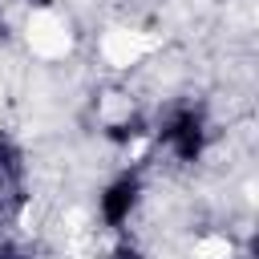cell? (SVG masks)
<instances>
[{
  "instance_id": "obj_4",
  "label": "cell",
  "mask_w": 259,
  "mask_h": 259,
  "mask_svg": "<svg viewBox=\"0 0 259 259\" xmlns=\"http://www.w3.org/2000/svg\"><path fill=\"white\" fill-rule=\"evenodd\" d=\"M150 117L146 113H138V109H130V113H121V117H113V121H105V142L109 146H134V142H142V138H150Z\"/></svg>"
},
{
  "instance_id": "obj_3",
  "label": "cell",
  "mask_w": 259,
  "mask_h": 259,
  "mask_svg": "<svg viewBox=\"0 0 259 259\" xmlns=\"http://www.w3.org/2000/svg\"><path fill=\"white\" fill-rule=\"evenodd\" d=\"M28 206V162L12 138H0V223L20 219Z\"/></svg>"
},
{
  "instance_id": "obj_2",
  "label": "cell",
  "mask_w": 259,
  "mask_h": 259,
  "mask_svg": "<svg viewBox=\"0 0 259 259\" xmlns=\"http://www.w3.org/2000/svg\"><path fill=\"white\" fill-rule=\"evenodd\" d=\"M142 194H146V178H142V170H138V166L117 170V174L101 186V194H97V219H101V227H109V231H125V223L134 219Z\"/></svg>"
},
{
  "instance_id": "obj_6",
  "label": "cell",
  "mask_w": 259,
  "mask_h": 259,
  "mask_svg": "<svg viewBox=\"0 0 259 259\" xmlns=\"http://www.w3.org/2000/svg\"><path fill=\"white\" fill-rule=\"evenodd\" d=\"M0 259H36V251L20 239H0Z\"/></svg>"
},
{
  "instance_id": "obj_5",
  "label": "cell",
  "mask_w": 259,
  "mask_h": 259,
  "mask_svg": "<svg viewBox=\"0 0 259 259\" xmlns=\"http://www.w3.org/2000/svg\"><path fill=\"white\" fill-rule=\"evenodd\" d=\"M105 259H146V251H142V243H134L130 235H121L117 231V243L109 247V255Z\"/></svg>"
},
{
  "instance_id": "obj_7",
  "label": "cell",
  "mask_w": 259,
  "mask_h": 259,
  "mask_svg": "<svg viewBox=\"0 0 259 259\" xmlns=\"http://www.w3.org/2000/svg\"><path fill=\"white\" fill-rule=\"evenodd\" d=\"M28 4H36V8H49V4H53V0H28Z\"/></svg>"
},
{
  "instance_id": "obj_1",
  "label": "cell",
  "mask_w": 259,
  "mask_h": 259,
  "mask_svg": "<svg viewBox=\"0 0 259 259\" xmlns=\"http://www.w3.org/2000/svg\"><path fill=\"white\" fill-rule=\"evenodd\" d=\"M150 138L182 166H194L202 162L206 146H210V117L198 101H178L166 109V117L150 130Z\"/></svg>"
}]
</instances>
